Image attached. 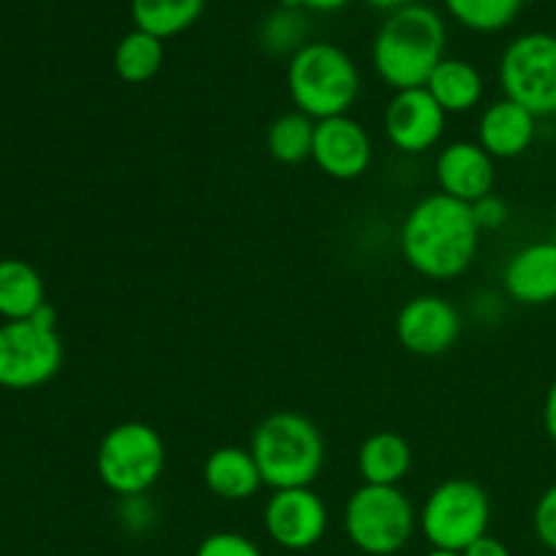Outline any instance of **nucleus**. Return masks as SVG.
<instances>
[{"label": "nucleus", "mask_w": 556, "mask_h": 556, "mask_svg": "<svg viewBox=\"0 0 556 556\" xmlns=\"http://www.w3.org/2000/svg\"><path fill=\"white\" fill-rule=\"evenodd\" d=\"M481 248L472 206L445 193H429L410 206L400 228L405 264L427 280H459L476 264Z\"/></svg>", "instance_id": "1"}, {"label": "nucleus", "mask_w": 556, "mask_h": 556, "mask_svg": "<svg viewBox=\"0 0 556 556\" xmlns=\"http://www.w3.org/2000/svg\"><path fill=\"white\" fill-rule=\"evenodd\" d=\"M445 22L434 9L410 3L386 16L372 41V65L394 92L427 87L445 58Z\"/></svg>", "instance_id": "2"}, {"label": "nucleus", "mask_w": 556, "mask_h": 556, "mask_svg": "<svg viewBox=\"0 0 556 556\" xmlns=\"http://www.w3.org/2000/svg\"><path fill=\"white\" fill-rule=\"evenodd\" d=\"M250 454L258 465L264 486H313L326 465V440L318 424L296 410H277L255 427Z\"/></svg>", "instance_id": "3"}, {"label": "nucleus", "mask_w": 556, "mask_h": 556, "mask_svg": "<svg viewBox=\"0 0 556 556\" xmlns=\"http://www.w3.org/2000/svg\"><path fill=\"white\" fill-rule=\"evenodd\" d=\"M288 96L296 112L315 123L351 112L362 92V74L351 54L329 41H309L288 60Z\"/></svg>", "instance_id": "4"}, {"label": "nucleus", "mask_w": 556, "mask_h": 556, "mask_svg": "<svg viewBox=\"0 0 556 556\" xmlns=\"http://www.w3.org/2000/svg\"><path fill=\"white\" fill-rule=\"evenodd\" d=\"M166 470V443L144 421H123L109 429L96 451V472L112 494H147Z\"/></svg>", "instance_id": "5"}, {"label": "nucleus", "mask_w": 556, "mask_h": 556, "mask_svg": "<svg viewBox=\"0 0 556 556\" xmlns=\"http://www.w3.org/2000/svg\"><path fill=\"white\" fill-rule=\"evenodd\" d=\"M345 535L367 556H394L413 541L418 530V514L413 500L400 486H369L362 483L348 497Z\"/></svg>", "instance_id": "6"}, {"label": "nucleus", "mask_w": 556, "mask_h": 556, "mask_svg": "<svg viewBox=\"0 0 556 556\" xmlns=\"http://www.w3.org/2000/svg\"><path fill=\"white\" fill-rule=\"evenodd\" d=\"M63 367L58 313L43 304L33 318L0 326V389L33 391L47 386Z\"/></svg>", "instance_id": "7"}, {"label": "nucleus", "mask_w": 556, "mask_h": 556, "mask_svg": "<svg viewBox=\"0 0 556 556\" xmlns=\"http://www.w3.org/2000/svg\"><path fill=\"white\" fill-rule=\"evenodd\" d=\"M492 500L481 483L470 478H448L438 483L418 510V530L432 548L465 552L478 538L489 535Z\"/></svg>", "instance_id": "8"}, {"label": "nucleus", "mask_w": 556, "mask_h": 556, "mask_svg": "<svg viewBox=\"0 0 556 556\" xmlns=\"http://www.w3.org/2000/svg\"><path fill=\"white\" fill-rule=\"evenodd\" d=\"M503 96L535 117H556V36L525 33L500 58Z\"/></svg>", "instance_id": "9"}, {"label": "nucleus", "mask_w": 556, "mask_h": 556, "mask_svg": "<svg viewBox=\"0 0 556 556\" xmlns=\"http://www.w3.org/2000/svg\"><path fill=\"white\" fill-rule=\"evenodd\" d=\"M264 530L286 552H309L329 530V508L313 486L280 489L264 505Z\"/></svg>", "instance_id": "10"}, {"label": "nucleus", "mask_w": 556, "mask_h": 556, "mask_svg": "<svg viewBox=\"0 0 556 556\" xmlns=\"http://www.w3.org/2000/svg\"><path fill=\"white\" fill-rule=\"evenodd\" d=\"M396 340L413 356L434 358L448 353L462 337V315L454 302L438 293H421L396 313Z\"/></svg>", "instance_id": "11"}, {"label": "nucleus", "mask_w": 556, "mask_h": 556, "mask_svg": "<svg viewBox=\"0 0 556 556\" xmlns=\"http://www.w3.org/2000/svg\"><path fill=\"white\" fill-rule=\"evenodd\" d=\"M443 112L432 92L427 87H413V90L394 92L383 114V128L391 144L407 155H424L432 147L440 144L445 134Z\"/></svg>", "instance_id": "12"}, {"label": "nucleus", "mask_w": 556, "mask_h": 556, "mask_svg": "<svg viewBox=\"0 0 556 556\" xmlns=\"http://www.w3.org/2000/svg\"><path fill=\"white\" fill-rule=\"evenodd\" d=\"M309 161L331 179L353 182L372 166V139L351 114L315 123L313 157Z\"/></svg>", "instance_id": "13"}, {"label": "nucleus", "mask_w": 556, "mask_h": 556, "mask_svg": "<svg viewBox=\"0 0 556 556\" xmlns=\"http://www.w3.org/2000/svg\"><path fill=\"white\" fill-rule=\"evenodd\" d=\"M434 179L440 185V193L465 201V204H476L483 195L494 193L497 166L478 141H451L438 152Z\"/></svg>", "instance_id": "14"}, {"label": "nucleus", "mask_w": 556, "mask_h": 556, "mask_svg": "<svg viewBox=\"0 0 556 556\" xmlns=\"http://www.w3.org/2000/svg\"><path fill=\"white\" fill-rule=\"evenodd\" d=\"M503 288L525 307L556 302V239H541L516 250L505 264Z\"/></svg>", "instance_id": "15"}, {"label": "nucleus", "mask_w": 556, "mask_h": 556, "mask_svg": "<svg viewBox=\"0 0 556 556\" xmlns=\"http://www.w3.org/2000/svg\"><path fill=\"white\" fill-rule=\"evenodd\" d=\"M538 136V117L510 98L492 101L478 117V144L494 161L525 155Z\"/></svg>", "instance_id": "16"}, {"label": "nucleus", "mask_w": 556, "mask_h": 556, "mask_svg": "<svg viewBox=\"0 0 556 556\" xmlns=\"http://www.w3.org/2000/svg\"><path fill=\"white\" fill-rule=\"evenodd\" d=\"M201 478H204L206 492L226 503H248L264 486V478L250 448H239V445H220L212 451L201 467Z\"/></svg>", "instance_id": "17"}, {"label": "nucleus", "mask_w": 556, "mask_h": 556, "mask_svg": "<svg viewBox=\"0 0 556 556\" xmlns=\"http://www.w3.org/2000/svg\"><path fill=\"white\" fill-rule=\"evenodd\" d=\"M356 467L369 486H400L413 470V445L400 432H372L358 445Z\"/></svg>", "instance_id": "18"}, {"label": "nucleus", "mask_w": 556, "mask_h": 556, "mask_svg": "<svg viewBox=\"0 0 556 556\" xmlns=\"http://www.w3.org/2000/svg\"><path fill=\"white\" fill-rule=\"evenodd\" d=\"M427 90L445 114H467L483 101V76L462 58H443L427 81Z\"/></svg>", "instance_id": "19"}, {"label": "nucleus", "mask_w": 556, "mask_h": 556, "mask_svg": "<svg viewBox=\"0 0 556 556\" xmlns=\"http://www.w3.org/2000/svg\"><path fill=\"white\" fill-rule=\"evenodd\" d=\"M47 304V288L36 266L22 258H0V315L27 320Z\"/></svg>", "instance_id": "20"}, {"label": "nucleus", "mask_w": 556, "mask_h": 556, "mask_svg": "<svg viewBox=\"0 0 556 556\" xmlns=\"http://www.w3.org/2000/svg\"><path fill=\"white\" fill-rule=\"evenodd\" d=\"M204 5L206 0H130V16L136 30L166 41L193 27L204 14Z\"/></svg>", "instance_id": "21"}, {"label": "nucleus", "mask_w": 556, "mask_h": 556, "mask_svg": "<svg viewBox=\"0 0 556 556\" xmlns=\"http://www.w3.org/2000/svg\"><path fill=\"white\" fill-rule=\"evenodd\" d=\"M315 119L302 112H286L266 130V150L282 166H296L313 157Z\"/></svg>", "instance_id": "22"}, {"label": "nucleus", "mask_w": 556, "mask_h": 556, "mask_svg": "<svg viewBox=\"0 0 556 556\" xmlns=\"http://www.w3.org/2000/svg\"><path fill=\"white\" fill-rule=\"evenodd\" d=\"M163 65V41L144 30H130L114 49V71L128 85H144L155 79Z\"/></svg>", "instance_id": "23"}, {"label": "nucleus", "mask_w": 556, "mask_h": 556, "mask_svg": "<svg viewBox=\"0 0 556 556\" xmlns=\"http://www.w3.org/2000/svg\"><path fill=\"white\" fill-rule=\"evenodd\" d=\"M459 25L476 33H497L508 27L521 11V0H443Z\"/></svg>", "instance_id": "24"}, {"label": "nucleus", "mask_w": 556, "mask_h": 556, "mask_svg": "<svg viewBox=\"0 0 556 556\" xmlns=\"http://www.w3.org/2000/svg\"><path fill=\"white\" fill-rule=\"evenodd\" d=\"M309 33L307 16L302 14V9H277L275 14H269L261 25V47L269 54H296L304 47Z\"/></svg>", "instance_id": "25"}, {"label": "nucleus", "mask_w": 556, "mask_h": 556, "mask_svg": "<svg viewBox=\"0 0 556 556\" xmlns=\"http://www.w3.org/2000/svg\"><path fill=\"white\" fill-rule=\"evenodd\" d=\"M193 556H264V552L258 548V543L250 541L242 532L223 530L206 535Z\"/></svg>", "instance_id": "26"}, {"label": "nucleus", "mask_w": 556, "mask_h": 556, "mask_svg": "<svg viewBox=\"0 0 556 556\" xmlns=\"http://www.w3.org/2000/svg\"><path fill=\"white\" fill-rule=\"evenodd\" d=\"M532 525H535V535L548 552H556V483L541 494L532 514Z\"/></svg>", "instance_id": "27"}, {"label": "nucleus", "mask_w": 556, "mask_h": 556, "mask_svg": "<svg viewBox=\"0 0 556 556\" xmlns=\"http://www.w3.org/2000/svg\"><path fill=\"white\" fill-rule=\"evenodd\" d=\"M119 525L128 532H144L150 530L152 521H155V505L147 494H136V497H123L119 500Z\"/></svg>", "instance_id": "28"}, {"label": "nucleus", "mask_w": 556, "mask_h": 556, "mask_svg": "<svg viewBox=\"0 0 556 556\" xmlns=\"http://www.w3.org/2000/svg\"><path fill=\"white\" fill-rule=\"evenodd\" d=\"M472 206V215H476V223L481 231H497L505 223L510 220V210L505 204V199H500L497 193H489L483 199H478Z\"/></svg>", "instance_id": "29"}, {"label": "nucleus", "mask_w": 556, "mask_h": 556, "mask_svg": "<svg viewBox=\"0 0 556 556\" xmlns=\"http://www.w3.org/2000/svg\"><path fill=\"white\" fill-rule=\"evenodd\" d=\"M462 556H514V554H510V548L505 546L500 538L483 535V538H478L472 546H467L465 552H462Z\"/></svg>", "instance_id": "30"}, {"label": "nucleus", "mask_w": 556, "mask_h": 556, "mask_svg": "<svg viewBox=\"0 0 556 556\" xmlns=\"http://www.w3.org/2000/svg\"><path fill=\"white\" fill-rule=\"evenodd\" d=\"M543 427H546V434L556 443V380L548 386L546 402H543Z\"/></svg>", "instance_id": "31"}, {"label": "nucleus", "mask_w": 556, "mask_h": 556, "mask_svg": "<svg viewBox=\"0 0 556 556\" xmlns=\"http://www.w3.org/2000/svg\"><path fill=\"white\" fill-rule=\"evenodd\" d=\"M348 3H351V0H302L304 9H309V11H324V14H329V11L345 9Z\"/></svg>", "instance_id": "32"}, {"label": "nucleus", "mask_w": 556, "mask_h": 556, "mask_svg": "<svg viewBox=\"0 0 556 556\" xmlns=\"http://www.w3.org/2000/svg\"><path fill=\"white\" fill-rule=\"evenodd\" d=\"M413 0H367V5H372L375 11H386V14H394V11L405 9Z\"/></svg>", "instance_id": "33"}, {"label": "nucleus", "mask_w": 556, "mask_h": 556, "mask_svg": "<svg viewBox=\"0 0 556 556\" xmlns=\"http://www.w3.org/2000/svg\"><path fill=\"white\" fill-rule=\"evenodd\" d=\"M424 556H462L459 552H443V548H432V552H427Z\"/></svg>", "instance_id": "34"}, {"label": "nucleus", "mask_w": 556, "mask_h": 556, "mask_svg": "<svg viewBox=\"0 0 556 556\" xmlns=\"http://www.w3.org/2000/svg\"><path fill=\"white\" fill-rule=\"evenodd\" d=\"M521 3H538V0H521Z\"/></svg>", "instance_id": "35"}]
</instances>
